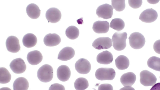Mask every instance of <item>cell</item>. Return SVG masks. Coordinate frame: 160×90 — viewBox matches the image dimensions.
Returning <instances> with one entry per match:
<instances>
[{
    "mask_svg": "<svg viewBox=\"0 0 160 90\" xmlns=\"http://www.w3.org/2000/svg\"><path fill=\"white\" fill-rule=\"evenodd\" d=\"M98 90H113V88L110 84H102L99 86Z\"/></svg>",
    "mask_w": 160,
    "mask_h": 90,
    "instance_id": "obj_32",
    "label": "cell"
},
{
    "mask_svg": "<svg viewBox=\"0 0 160 90\" xmlns=\"http://www.w3.org/2000/svg\"><path fill=\"white\" fill-rule=\"evenodd\" d=\"M119 90H135L131 86H126L121 88Z\"/></svg>",
    "mask_w": 160,
    "mask_h": 90,
    "instance_id": "obj_35",
    "label": "cell"
},
{
    "mask_svg": "<svg viewBox=\"0 0 160 90\" xmlns=\"http://www.w3.org/2000/svg\"><path fill=\"white\" fill-rule=\"evenodd\" d=\"M136 79V76L134 73L129 72L123 74L121 76L120 80L123 86H131L135 82Z\"/></svg>",
    "mask_w": 160,
    "mask_h": 90,
    "instance_id": "obj_19",
    "label": "cell"
},
{
    "mask_svg": "<svg viewBox=\"0 0 160 90\" xmlns=\"http://www.w3.org/2000/svg\"><path fill=\"white\" fill-rule=\"evenodd\" d=\"M153 48L157 53L160 54V39L155 42L153 44Z\"/></svg>",
    "mask_w": 160,
    "mask_h": 90,
    "instance_id": "obj_33",
    "label": "cell"
},
{
    "mask_svg": "<svg viewBox=\"0 0 160 90\" xmlns=\"http://www.w3.org/2000/svg\"><path fill=\"white\" fill-rule=\"evenodd\" d=\"M74 83V88L76 90H85L89 86L88 80L84 78H78Z\"/></svg>",
    "mask_w": 160,
    "mask_h": 90,
    "instance_id": "obj_26",
    "label": "cell"
},
{
    "mask_svg": "<svg viewBox=\"0 0 160 90\" xmlns=\"http://www.w3.org/2000/svg\"><path fill=\"white\" fill-rule=\"evenodd\" d=\"M147 63L150 68L160 72V58L156 56L152 57L148 59Z\"/></svg>",
    "mask_w": 160,
    "mask_h": 90,
    "instance_id": "obj_24",
    "label": "cell"
},
{
    "mask_svg": "<svg viewBox=\"0 0 160 90\" xmlns=\"http://www.w3.org/2000/svg\"><path fill=\"white\" fill-rule=\"evenodd\" d=\"M115 65L119 70H123L127 69L129 65V61L126 56L121 55L115 59Z\"/></svg>",
    "mask_w": 160,
    "mask_h": 90,
    "instance_id": "obj_23",
    "label": "cell"
},
{
    "mask_svg": "<svg viewBox=\"0 0 160 90\" xmlns=\"http://www.w3.org/2000/svg\"><path fill=\"white\" fill-rule=\"evenodd\" d=\"M38 79L42 82H47L50 81L53 77V69L51 66L44 64L40 67L37 72Z\"/></svg>",
    "mask_w": 160,
    "mask_h": 90,
    "instance_id": "obj_2",
    "label": "cell"
},
{
    "mask_svg": "<svg viewBox=\"0 0 160 90\" xmlns=\"http://www.w3.org/2000/svg\"><path fill=\"white\" fill-rule=\"evenodd\" d=\"M13 90H28L29 83L25 78L20 77L15 79L13 82Z\"/></svg>",
    "mask_w": 160,
    "mask_h": 90,
    "instance_id": "obj_21",
    "label": "cell"
},
{
    "mask_svg": "<svg viewBox=\"0 0 160 90\" xmlns=\"http://www.w3.org/2000/svg\"><path fill=\"white\" fill-rule=\"evenodd\" d=\"M109 25L107 21H98L95 22L93 25V31L97 33H104L109 30Z\"/></svg>",
    "mask_w": 160,
    "mask_h": 90,
    "instance_id": "obj_16",
    "label": "cell"
},
{
    "mask_svg": "<svg viewBox=\"0 0 160 90\" xmlns=\"http://www.w3.org/2000/svg\"><path fill=\"white\" fill-rule=\"evenodd\" d=\"M150 90H160V82H158L154 84Z\"/></svg>",
    "mask_w": 160,
    "mask_h": 90,
    "instance_id": "obj_34",
    "label": "cell"
},
{
    "mask_svg": "<svg viewBox=\"0 0 160 90\" xmlns=\"http://www.w3.org/2000/svg\"><path fill=\"white\" fill-rule=\"evenodd\" d=\"M140 83L145 86H153L156 82L157 78L152 73L147 70L140 73Z\"/></svg>",
    "mask_w": 160,
    "mask_h": 90,
    "instance_id": "obj_5",
    "label": "cell"
},
{
    "mask_svg": "<svg viewBox=\"0 0 160 90\" xmlns=\"http://www.w3.org/2000/svg\"><path fill=\"white\" fill-rule=\"evenodd\" d=\"M49 90H65L64 87L62 85L58 83L52 84Z\"/></svg>",
    "mask_w": 160,
    "mask_h": 90,
    "instance_id": "obj_31",
    "label": "cell"
},
{
    "mask_svg": "<svg viewBox=\"0 0 160 90\" xmlns=\"http://www.w3.org/2000/svg\"><path fill=\"white\" fill-rule=\"evenodd\" d=\"M147 1L151 4H156L158 2L159 0H147Z\"/></svg>",
    "mask_w": 160,
    "mask_h": 90,
    "instance_id": "obj_36",
    "label": "cell"
},
{
    "mask_svg": "<svg viewBox=\"0 0 160 90\" xmlns=\"http://www.w3.org/2000/svg\"><path fill=\"white\" fill-rule=\"evenodd\" d=\"M26 10L28 15L32 19H37L40 15L41 11L39 7L34 3H32L28 5Z\"/></svg>",
    "mask_w": 160,
    "mask_h": 90,
    "instance_id": "obj_20",
    "label": "cell"
},
{
    "mask_svg": "<svg viewBox=\"0 0 160 90\" xmlns=\"http://www.w3.org/2000/svg\"><path fill=\"white\" fill-rule=\"evenodd\" d=\"M75 52L72 48L66 47L59 52L58 59L63 61H66L72 58L74 56Z\"/></svg>",
    "mask_w": 160,
    "mask_h": 90,
    "instance_id": "obj_17",
    "label": "cell"
},
{
    "mask_svg": "<svg viewBox=\"0 0 160 90\" xmlns=\"http://www.w3.org/2000/svg\"><path fill=\"white\" fill-rule=\"evenodd\" d=\"M58 78L62 82L67 81L71 76V71L69 68L65 65L60 66L57 70Z\"/></svg>",
    "mask_w": 160,
    "mask_h": 90,
    "instance_id": "obj_15",
    "label": "cell"
},
{
    "mask_svg": "<svg viewBox=\"0 0 160 90\" xmlns=\"http://www.w3.org/2000/svg\"><path fill=\"white\" fill-rule=\"evenodd\" d=\"M9 66L12 72L16 74L23 73L26 68V66L24 61L21 58L13 60L11 62Z\"/></svg>",
    "mask_w": 160,
    "mask_h": 90,
    "instance_id": "obj_10",
    "label": "cell"
},
{
    "mask_svg": "<svg viewBox=\"0 0 160 90\" xmlns=\"http://www.w3.org/2000/svg\"><path fill=\"white\" fill-rule=\"evenodd\" d=\"M6 45L8 51L11 52H17L20 49L19 40L15 36H11L7 38Z\"/></svg>",
    "mask_w": 160,
    "mask_h": 90,
    "instance_id": "obj_11",
    "label": "cell"
},
{
    "mask_svg": "<svg viewBox=\"0 0 160 90\" xmlns=\"http://www.w3.org/2000/svg\"><path fill=\"white\" fill-rule=\"evenodd\" d=\"M42 58L41 52L37 50L29 52L27 55V59L28 62L33 65L39 64L42 61Z\"/></svg>",
    "mask_w": 160,
    "mask_h": 90,
    "instance_id": "obj_14",
    "label": "cell"
},
{
    "mask_svg": "<svg viewBox=\"0 0 160 90\" xmlns=\"http://www.w3.org/2000/svg\"><path fill=\"white\" fill-rule=\"evenodd\" d=\"M115 75V70L111 68H100L96 70L95 73L96 78L102 81L112 80Z\"/></svg>",
    "mask_w": 160,
    "mask_h": 90,
    "instance_id": "obj_3",
    "label": "cell"
},
{
    "mask_svg": "<svg viewBox=\"0 0 160 90\" xmlns=\"http://www.w3.org/2000/svg\"><path fill=\"white\" fill-rule=\"evenodd\" d=\"M61 41L60 37L56 33H49L44 37L43 42L47 46L53 47L59 44Z\"/></svg>",
    "mask_w": 160,
    "mask_h": 90,
    "instance_id": "obj_13",
    "label": "cell"
},
{
    "mask_svg": "<svg viewBox=\"0 0 160 90\" xmlns=\"http://www.w3.org/2000/svg\"><path fill=\"white\" fill-rule=\"evenodd\" d=\"M79 29L76 27L71 26L68 27L65 31V34L69 39L74 40L77 38L79 36Z\"/></svg>",
    "mask_w": 160,
    "mask_h": 90,
    "instance_id": "obj_25",
    "label": "cell"
},
{
    "mask_svg": "<svg viewBox=\"0 0 160 90\" xmlns=\"http://www.w3.org/2000/svg\"><path fill=\"white\" fill-rule=\"evenodd\" d=\"M126 32H115L112 38V46L117 51L123 50L126 46V40L127 38Z\"/></svg>",
    "mask_w": 160,
    "mask_h": 90,
    "instance_id": "obj_1",
    "label": "cell"
},
{
    "mask_svg": "<svg viewBox=\"0 0 160 90\" xmlns=\"http://www.w3.org/2000/svg\"><path fill=\"white\" fill-rule=\"evenodd\" d=\"M11 78V76L8 71L5 68H0V83L5 84L9 82Z\"/></svg>",
    "mask_w": 160,
    "mask_h": 90,
    "instance_id": "obj_27",
    "label": "cell"
},
{
    "mask_svg": "<svg viewBox=\"0 0 160 90\" xmlns=\"http://www.w3.org/2000/svg\"><path fill=\"white\" fill-rule=\"evenodd\" d=\"M75 67L77 72L81 74H87L91 69V65L89 61L83 58L78 60L75 63Z\"/></svg>",
    "mask_w": 160,
    "mask_h": 90,
    "instance_id": "obj_8",
    "label": "cell"
},
{
    "mask_svg": "<svg viewBox=\"0 0 160 90\" xmlns=\"http://www.w3.org/2000/svg\"><path fill=\"white\" fill-rule=\"evenodd\" d=\"M0 90H11L10 88L8 87L2 88L0 89Z\"/></svg>",
    "mask_w": 160,
    "mask_h": 90,
    "instance_id": "obj_37",
    "label": "cell"
},
{
    "mask_svg": "<svg viewBox=\"0 0 160 90\" xmlns=\"http://www.w3.org/2000/svg\"><path fill=\"white\" fill-rule=\"evenodd\" d=\"M45 16L49 22L55 23L60 21L61 18V13L58 8H51L47 11Z\"/></svg>",
    "mask_w": 160,
    "mask_h": 90,
    "instance_id": "obj_12",
    "label": "cell"
},
{
    "mask_svg": "<svg viewBox=\"0 0 160 90\" xmlns=\"http://www.w3.org/2000/svg\"><path fill=\"white\" fill-rule=\"evenodd\" d=\"M113 8L108 4H105L99 6L96 11L97 15L99 18L105 19L110 18L113 14Z\"/></svg>",
    "mask_w": 160,
    "mask_h": 90,
    "instance_id": "obj_6",
    "label": "cell"
},
{
    "mask_svg": "<svg viewBox=\"0 0 160 90\" xmlns=\"http://www.w3.org/2000/svg\"><path fill=\"white\" fill-rule=\"evenodd\" d=\"M129 5L133 8H138L140 7L142 4V0H129L128 1Z\"/></svg>",
    "mask_w": 160,
    "mask_h": 90,
    "instance_id": "obj_30",
    "label": "cell"
},
{
    "mask_svg": "<svg viewBox=\"0 0 160 90\" xmlns=\"http://www.w3.org/2000/svg\"><path fill=\"white\" fill-rule=\"evenodd\" d=\"M112 41L108 37H100L96 39L92 43V46L98 50L107 49L112 46Z\"/></svg>",
    "mask_w": 160,
    "mask_h": 90,
    "instance_id": "obj_9",
    "label": "cell"
},
{
    "mask_svg": "<svg viewBox=\"0 0 160 90\" xmlns=\"http://www.w3.org/2000/svg\"></svg>",
    "mask_w": 160,
    "mask_h": 90,
    "instance_id": "obj_38",
    "label": "cell"
},
{
    "mask_svg": "<svg viewBox=\"0 0 160 90\" xmlns=\"http://www.w3.org/2000/svg\"><path fill=\"white\" fill-rule=\"evenodd\" d=\"M157 12L152 8L147 9L140 14L139 19L143 22L151 23L155 21L157 18Z\"/></svg>",
    "mask_w": 160,
    "mask_h": 90,
    "instance_id": "obj_7",
    "label": "cell"
},
{
    "mask_svg": "<svg viewBox=\"0 0 160 90\" xmlns=\"http://www.w3.org/2000/svg\"><path fill=\"white\" fill-rule=\"evenodd\" d=\"M130 46L134 49H139L142 48L145 42V39L141 33L137 32L131 34L129 38Z\"/></svg>",
    "mask_w": 160,
    "mask_h": 90,
    "instance_id": "obj_4",
    "label": "cell"
},
{
    "mask_svg": "<svg viewBox=\"0 0 160 90\" xmlns=\"http://www.w3.org/2000/svg\"><path fill=\"white\" fill-rule=\"evenodd\" d=\"M110 26L112 29L119 31L124 28L125 23L121 19L115 18L112 19L110 23Z\"/></svg>",
    "mask_w": 160,
    "mask_h": 90,
    "instance_id": "obj_28",
    "label": "cell"
},
{
    "mask_svg": "<svg viewBox=\"0 0 160 90\" xmlns=\"http://www.w3.org/2000/svg\"><path fill=\"white\" fill-rule=\"evenodd\" d=\"M111 1L112 7L113 8L115 9L116 11L119 12L122 11L125 8V0H112Z\"/></svg>",
    "mask_w": 160,
    "mask_h": 90,
    "instance_id": "obj_29",
    "label": "cell"
},
{
    "mask_svg": "<svg viewBox=\"0 0 160 90\" xmlns=\"http://www.w3.org/2000/svg\"><path fill=\"white\" fill-rule=\"evenodd\" d=\"M22 42L24 46L28 48H30L33 47L36 45L37 39L34 34L28 33L23 36Z\"/></svg>",
    "mask_w": 160,
    "mask_h": 90,
    "instance_id": "obj_22",
    "label": "cell"
},
{
    "mask_svg": "<svg viewBox=\"0 0 160 90\" xmlns=\"http://www.w3.org/2000/svg\"><path fill=\"white\" fill-rule=\"evenodd\" d=\"M113 60L112 54L108 51H105L99 53L97 57V62L103 64H108Z\"/></svg>",
    "mask_w": 160,
    "mask_h": 90,
    "instance_id": "obj_18",
    "label": "cell"
}]
</instances>
